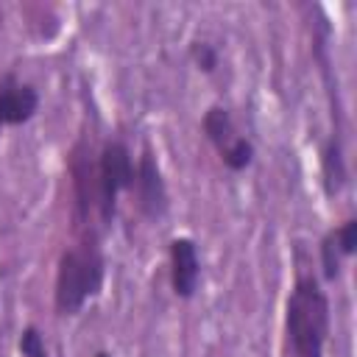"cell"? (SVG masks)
I'll list each match as a JSON object with an SVG mask.
<instances>
[{"label": "cell", "mask_w": 357, "mask_h": 357, "mask_svg": "<svg viewBox=\"0 0 357 357\" xmlns=\"http://www.w3.org/2000/svg\"><path fill=\"white\" fill-rule=\"evenodd\" d=\"M106 282V254L103 234L89 229L73 234V240L61 248L53 279V312L59 318L78 315L86 301H92Z\"/></svg>", "instance_id": "6da1fadb"}, {"label": "cell", "mask_w": 357, "mask_h": 357, "mask_svg": "<svg viewBox=\"0 0 357 357\" xmlns=\"http://www.w3.org/2000/svg\"><path fill=\"white\" fill-rule=\"evenodd\" d=\"M332 332V304L315 273L298 271L284 301V343L290 357H324Z\"/></svg>", "instance_id": "7a4b0ae2"}, {"label": "cell", "mask_w": 357, "mask_h": 357, "mask_svg": "<svg viewBox=\"0 0 357 357\" xmlns=\"http://www.w3.org/2000/svg\"><path fill=\"white\" fill-rule=\"evenodd\" d=\"M67 178H70L73 234L89 231V229L100 231L98 226V151L86 134H81L67 151Z\"/></svg>", "instance_id": "3957f363"}, {"label": "cell", "mask_w": 357, "mask_h": 357, "mask_svg": "<svg viewBox=\"0 0 357 357\" xmlns=\"http://www.w3.org/2000/svg\"><path fill=\"white\" fill-rule=\"evenodd\" d=\"M134 156L120 137L103 139L98 148V226L106 231L117 218L120 195L134 184Z\"/></svg>", "instance_id": "277c9868"}, {"label": "cell", "mask_w": 357, "mask_h": 357, "mask_svg": "<svg viewBox=\"0 0 357 357\" xmlns=\"http://www.w3.org/2000/svg\"><path fill=\"white\" fill-rule=\"evenodd\" d=\"M134 195V206L137 212L156 223L167 215L170 209V192H167V181H165V173H162V165L153 153V148L145 142L139 156H137V167H134V184L128 190Z\"/></svg>", "instance_id": "5b68a950"}, {"label": "cell", "mask_w": 357, "mask_h": 357, "mask_svg": "<svg viewBox=\"0 0 357 357\" xmlns=\"http://www.w3.org/2000/svg\"><path fill=\"white\" fill-rule=\"evenodd\" d=\"M167 271H170V290L178 301H190L195 298L198 287H201V254H198V243L187 234H178L167 243Z\"/></svg>", "instance_id": "8992f818"}, {"label": "cell", "mask_w": 357, "mask_h": 357, "mask_svg": "<svg viewBox=\"0 0 357 357\" xmlns=\"http://www.w3.org/2000/svg\"><path fill=\"white\" fill-rule=\"evenodd\" d=\"M39 89L22 81L14 70L0 75V128L6 126H25L39 112Z\"/></svg>", "instance_id": "52a82bcc"}, {"label": "cell", "mask_w": 357, "mask_h": 357, "mask_svg": "<svg viewBox=\"0 0 357 357\" xmlns=\"http://www.w3.org/2000/svg\"><path fill=\"white\" fill-rule=\"evenodd\" d=\"M318 162H321V187L326 198H335L346 190L349 184V165H346V148L340 137L326 134V139L321 142L318 151Z\"/></svg>", "instance_id": "ba28073f"}, {"label": "cell", "mask_w": 357, "mask_h": 357, "mask_svg": "<svg viewBox=\"0 0 357 357\" xmlns=\"http://www.w3.org/2000/svg\"><path fill=\"white\" fill-rule=\"evenodd\" d=\"M201 134H204V139H206L218 153H223V151L240 137L231 112H229L226 106H220V103L206 106V112H204V117H201Z\"/></svg>", "instance_id": "9c48e42d"}, {"label": "cell", "mask_w": 357, "mask_h": 357, "mask_svg": "<svg viewBox=\"0 0 357 357\" xmlns=\"http://www.w3.org/2000/svg\"><path fill=\"white\" fill-rule=\"evenodd\" d=\"M343 254L332 237V229H326L318 240V271H321V282H337L340 273H343Z\"/></svg>", "instance_id": "30bf717a"}, {"label": "cell", "mask_w": 357, "mask_h": 357, "mask_svg": "<svg viewBox=\"0 0 357 357\" xmlns=\"http://www.w3.org/2000/svg\"><path fill=\"white\" fill-rule=\"evenodd\" d=\"M218 159L223 162L226 170H231V173H243V170H248V167L254 165V159H257V148H254L251 137L240 134L223 153H218Z\"/></svg>", "instance_id": "8fae6325"}, {"label": "cell", "mask_w": 357, "mask_h": 357, "mask_svg": "<svg viewBox=\"0 0 357 357\" xmlns=\"http://www.w3.org/2000/svg\"><path fill=\"white\" fill-rule=\"evenodd\" d=\"M187 56H190V61L195 64V70L204 73V75H212V73L220 67V53H218V47H215L212 42H206V39H192L190 47H187Z\"/></svg>", "instance_id": "7c38bea8"}, {"label": "cell", "mask_w": 357, "mask_h": 357, "mask_svg": "<svg viewBox=\"0 0 357 357\" xmlns=\"http://www.w3.org/2000/svg\"><path fill=\"white\" fill-rule=\"evenodd\" d=\"M332 237H335V243H337L343 259H351V257L357 254V218L349 215V218H343L337 226H332Z\"/></svg>", "instance_id": "4fadbf2b"}, {"label": "cell", "mask_w": 357, "mask_h": 357, "mask_svg": "<svg viewBox=\"0 0 357 357\" xmlns=\"http://www.w3.org/2000/svg\"><path fill=\"white\" fill-rule=\"evenodd\" d=\"M17 349H20L22 357H50V351L45 346V337H42V329L36 324L22 326V332L17 337Z\"/></svg>", "instance_id": "5bb4252c"}, {"label": "cell", "mask_w": 357, "mask_h": 357, "mask_svg": "<svg viewBox=\"0 0 357 357\" xmlns=\"http://www.w3.org/2000/svg\"><path fill=\"white\" fill-rule=\"evenodd\" d=\"M92 357H112V354H109V351H106V349H98V351H95V354H92Z\"/></svg>", "instance_id": "9a60e30c"}]
</instances>
